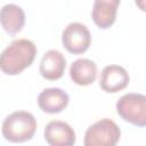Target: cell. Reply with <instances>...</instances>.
<instances>
[{
	"label": "cell",
	"instance_id": "obj_9",
	"mask_svg": "<svg viewBox=\"0 0 146 146\" xmlns=\"http://www.w3.org/2000/svg\"><path fill=\"white\" fill-rule=\"evenodd\" d=\"M70 97L60 88H46L38 96L40 110L48 114L60 113L68 105Z\"/></svg>",
	"mask_w": 146,
	"mask_h": 146
},
{
	"label": "cell",
	"instance_id": "obj_12",
	"mask_svg": "<svg viewBox=\"0 0 146 146\" xmlns=\"http://www.w3.org/2000/svg\"><path fill=\"white\" fill-rule=\"evenodd\" d=\"M70 76L78 86H89L97 78V65L88 58H78L70 66Z\"/></svg>",
	"mask_w": 146,
	"mask_h": 146
},
{
	"label": "cell",
	"instance_id": "obj_10",
	"mask_svg": "<svg viewBox=\"0 0 146 146\" xmlns=\"http://www.w3.org/2000/svg\"><path fill=\"white\" fill-rule=\"evenodd\" d=\"M121 0H94L91 17L94 23L102 30L111 27L115 19Z\"/></svg>",
	"mask_w": 146,
	"mask_h": 146
},
{
	"label": "cell",
	"instance_id": "obj_1",
	"mask_svg": "<svg viewBox=\"0 0 146 146\" xmlns=\"http://www.w3.org/2000/svg\"><path fill=\"white\" fill-rule=\"evenodd\" d=\"M38 49L29 39L14 40L0 54V70L7 75L21 74L32 65Z\"/></svg>",
	"mask_w": 146,
	"mask_h": 146
},
{
	"label": "cell",
	"instance_id": "obj_7",
	"mask_svg": "<svg viewBox=\"0 0 146 146\" xmlns=\"http://www.w3.org/2000/svg\"><path fill=\"white\" fill-rule=\"evenodd\" d=\"M129 74L120 65H107L103 68L99 78V87L105 92L115 94L123 90L129 84Z\"/></svg>",
	"mask_w": 146,
	"mask_h": 146
},
{
	"label": "cell",
	"instance_id": "obj_3",
	"mask_svg": "<svg viewBox=\"0 0 146 146\" xmlns=\"http://www.w3.org/2000/svg\"><path fill=\"white\" fill-rule=\"evenodd\" d=\"M115 108L125 122L140 128L146 125V97L143 94L129 92L121 96Z\"/></svg>",
	"mask_w": 146,
	"mask_h": 146
},
{
	"label": "cell",
	"instance_id": "obj_2",
	"mask_svg": "<svg viewBox=\"0 0 146 146\" xmlns=\"http://www.w3.org/2000/svg\"><path fill=\"white\" fill-rule=\"evenodd\" d=\"M36 127V120L32 113L17 111L6 116L1 132L3 138L10 143H25L33 138Z\"/></svg>",
	"mask_w": 146,
	"mask_h": 146
},
{
	"label": "cell",
	"instance_id": "obj_5",
	"mask_svg": "<svg viewBox=\"0 0 146 146\" xmlns=\"http://www.w3.org/2000/svg\"><path fill=\"white\" fill-rule=\"evenodd\" d=\"M62 43L64 48L74 55L83 54L91 44V34L88 27L79 22L70 23L63 31Z\"/></svg>",
	"mask_w": 146,
	"mask_h": 146
},
{
	"label": "cell",
	"instance_id": "obj_6",
	"mask_svg": "<svg viewBox=\"0 0 146 146\" xmlns=\"http://www.w3.org/2000/svg\"><path fill=\"white\" fill-rule=\"evenodd\" d=\"M43 136L50 146H73L76 140L73 128L59 120L50 121L44 128Z\"/></svg>",
	"mask_w": 146,
	"mask_h": 146
},
{
	"label": "cell",
	"instance_id": "obj_8",
	"mask_svg": "<svg viewBox=\"0 0 146 146\" xmlns=\"http://www.w3.org/2000/svg\"><path fill=\"white\" fill-rule=\"evenodd\" d=\"M66 59L64 55L56 49H50L44 52L41 58L39 72L41 76L49 81H55L64 75Z\"/></svg>",
	"mask_w": 146,
	"mask_h": 146
},
{
	"label": "cell",
	"instance_id": "obj_11",
	"mask_svg": "<svg viewBox=\"0 0 146 146\" xmlns=\"http://www.w3.org/2000/svg\"><path fill=\"white\" fill-rule=\"evenodd\" d=\"M0 24L9 35L17 34L25 24L24 10L15 3L5 5L0 9Z\"/></svg>",
	"mask_w": 146,
	"mask_h": 146
},
{
	"label": "cell",
	"instance_id": "obj_13",
	"mask_svg": "<svg viewBox=\"0 0 146 146\" xmlns=\"http://www.w3.org/2000/svg\"><path fill=\"white\" fill-rule=\"evenodd\" d=\"M135 2L139 7L140 10H143V11L145 10V0H135Z\"/></svg>",
	"mask_w": 146,
	"mask_h": 146
},
{
	"label": "cell",
	"instance_id": "obj_4",
	"mask_svg": "<svg viewBox=\"0 0 146 146\" xmlns=\"http://www.w3.org/2000/svg\"><path fill=\"white\" fill-rule=\"evenodd\" d=\"M121 137L119 125L111 119H102L91 124L84 133V146H114Z\"/></svg>",
	"mask_w": 146,
	"mask_h": 146
}]
</instances>
